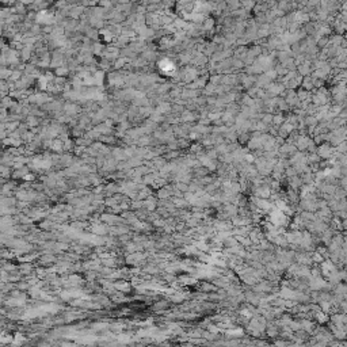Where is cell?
Instances as JSON below:
<instances>
[{"mask_svg":"<svg viewBox=\"0 0 347 347\" xmlns=\"http://www.w3.org/2000/svg\"><path fill=\"white\" fill-rule=\"evenodd\" d=\"M160 68H161V69H164V71H166V69H174V65H172L170 61L164 60V61L160 62Z\"/></svg>","mask_w":347,"mask_h":347,"instance_id":"cell-1","label":"cell"}]
</instances>
